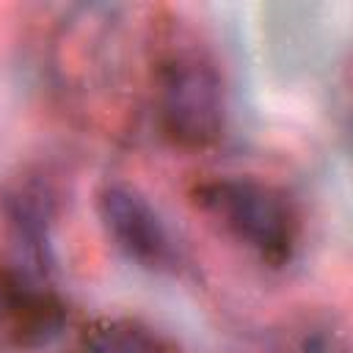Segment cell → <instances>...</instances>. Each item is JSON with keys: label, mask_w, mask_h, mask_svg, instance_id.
<instances>
[{"label": "cell", "mask_w": 353, "mask_h": 353, "mask_svg": "<svg viewBox=\"0 0 353 353\" xmlns=\"http://www.w3.org/2000/svg\"><path fill=\"white\" fill-rule=\"evenodd\" d=\"M157 119L163 132L188 149L212 143L223 130V88L199 58H171L157 77Z\"/></svg>", "instance_id": "cell-2"}, {"label": "cell", "mask_w": 353, "mask_h": 353, "mask_svg": "<svg viewBox=\"0 0 353 353\" xmlns=\"http://www.w3.org/2000/svg\"><path fill=\"white\" fill-rule=\"evenodd\" d=\"M63 303L44 284V273L25 265L0 270V325L19 345H39L63 325Z\"/></svg>", "instance_id": "cell-4"}, {"label": "cell", "mask_w": 353, "mask_h": 353, "mask_svg": "<svg viewBox=\"0 0 353 353\" xmlns=\"http://www.w3.org/2000/svg\"><path fill=\"white\" fill-rule=\"evenodd\" d=\"M99 215L116 245L143 268H163L171 262L168 232L154 207L127 185H108L99 193Z\"/></svg>", "instance_id": "cell-3"}, {"label": "cell", "mask_w": 353, "mask_h": 353, "mask_svg": "<svg viewBox=\"0 0 353 353\" xmlns=\"http://www.w3.org/2000/svg\"><path fill=\"white\" fill-rule=\"evenodd\" d=\"M85 353H176V347L146 325L108 323L88 336Z\"/></svg>", "instance_id": "cell-5"}, {"label": "cell", "mask_w": 353, "mask_h": 353, "mask_svg": "<svg viewBox=\"0 0 353 353\" xmlns=\"http://www.w3.org/2000/svg\"><path fill=\"white\" fill-rule=\"evenodd\" d=\"M196 199L268 265L290 262L298 243V215L284 193L256 179L223 176L201 185Z\"/></svg>", "instance_id": "cell-1"}]
</instances>
